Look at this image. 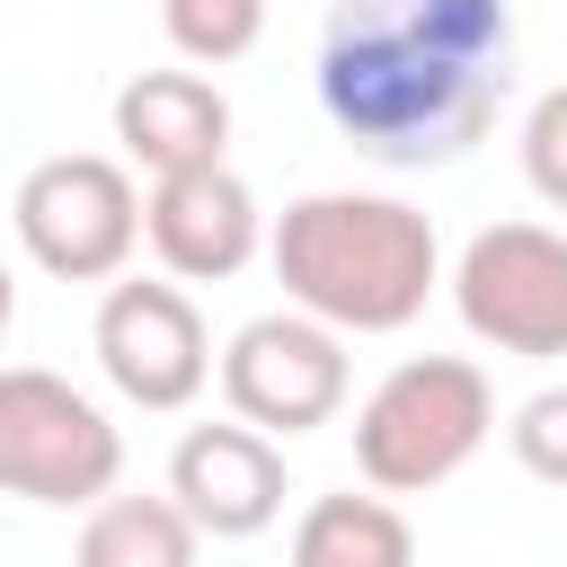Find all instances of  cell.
<instances>
[{"instance_id":"1","label":"cell","mask_w":567,"mask_h":567,"mask_svg":"<svg viewBox=\"0 0 567 567\" xmlns=\"http://www.w3.org/2000/svg\"><path fill=\"white\" fill-rule=\"evenodd\" d=\"M514 89V0H337L319 106L381 168L461 159Z\"/></svg>"},{"instance_id":"2","label":"cell","mask_w":567,"mask_h":567,"mask_svg":"<svg viewBox=\"0 0 567 567\" xmlns=\"http://www.w3.org/2000/svg\"><path fill=\"white\" fill-rule=\"evenodd\" d=\"M266 248H275V275H284L292 310L337 328V337H390L443 284L434 221L399 195H354V186L292 195Z\"/></svg>"},{"instance_id":"3","label":"cell","mask_w":567,"mask_h":567,"mask_svg":"<svg viewBox=\"0 0 567 567\" xmlns=\"http://www.w3.org/2000/svg\"><path fill=\"white\" fill-rule=\"evenodd\" d=\"M496 434V390L470 354H408L354 408V470L372 496H425Z\"/></svg>"},{"instance_id":"4","label":"cell","mask_w":567,"mask_h":567,"mask_svg":"<svg viewBox=\"0 0 567 567\" xmlns=\"http://www.w3.org/2000/svg\"><path fill=\"white\" fill-rule=\"evenodd\" d=\"M124 478V434L115 416L71 390L44 363H9L0 372V496L27 505H97Z\"/></svg>"},{"instance_id":"5","label":"cell","mask_w":567,"mask_h":567,"mask_svg":"<svg viewBox=\"0 0 567 567\" xmlns=\"http://www.w3.org/2000/svg\"><path fill=\"white\" fill-rule=\"evenodd\" d=\"M18 248L62 284H115L142 248V186L106 151H53L18 177Z\"/></svg>"},{"instance_id":"6","label":"cell","mask_w":567,"mask_h":567,"mask_svg":"<svg viewBox=\"0 0 567 567\" xmlns=\"http://www.w3.org/2000/svg\"><path fill=\"white\" fill-rule=\"evenodd\" d=\"M461 328L496 354H567V230L549 221H487L452 266Z\"/></svg>"},{"instance_id":"7","label":"cell","mask_w":567,"mask_h":567,"mask_svg":"<svg viewBox=\"0 0 567 567\" xmlns=\"http://www.w3.org/2000/svg\"><path fill=\"white\" fill-rule=\"evenodd\" d=\"M346 381H354L346 372V337L319 328V319H301V310H266V319H248L221 346V399L266 443L319 434L346 408Z\"/></svg>"},{"instance_id":"8","label":"cell","mask_w":567,"mask_h":567,"mask_svg":"<svg viewBox=\"0 0 567 567\" xmlns=\"http://www.w3.org/2000/svg\"><path fill=\"white\" fill-rule=\"evenodd\" d=\"M97 372L151 416L186 408L213 381V337H204V310L186 301V284H168V275L106 284V301H97Z\"/></svg>"},{"instance_id":"9","label":"cell","mask_w":567,"mask_h":567,"mask_svg":"<svg viewBox=\"0 0 567 567\" xmlns=\"http://www.w3.org/2000/svg\"><path fill=\"white\" fill-rule=\"evenodd\" d=\"M142 239L168 266V284H230L257 257L266 213H257V186L230 159H213V168H186V177H151Z\"/></svg>"},{"instance_id":"10","label":"cell","mask_w":567,"mask_h":567,"mask_svg":"<svg viewBox=\"0 0 567 567\" xmlns=\"http://www.w3.org/2000/svg\"><path fill=\"white\" fill-rule=\"evenodd\" d=\"M168 505L204 532V540H257L284 514V443H266L257 425H186L168 452Z\"/></svg>"},{"instance_id":"11","label":"cell","mask_w":567,"mask_h":567,"mask_svg":"<svg viewBox=\"0 0 567 567\" xmlns=\"http://www.w3.org/2000/svg\"><path fill=\"white\" fill-rule=\"evenodd\" d=\"M115 142L133 168L151 177H186V168H213L221 142H230V97L204 80V71H133L115 89Z\"/></svg>"},{"instance_id":"12","label":"cell","mask_w":567,"mask_h":567,"mask_svg":"<svg viewBox=\"0 0 567 567\" xmlns=\"http://www.w3.org/2000/svg\"><path fill=\"white\" fill-rule=\"evenodd\" d=\"M292 567H416V532L390 496H319L292 523Z\"/></svg>"},{"instance_id":"13","label":"cell","mask_w":567,"mask_h":567,"mask_svg":"<svg viewBox=\"0 0 567 567\" xmlns=\"http://www.w3.org/2000/svg\"><path fill=\"white\" fill-rule=\"evenodd\" d=\"M195 549H204V532L168 496H97L71 567H195Z\"/></svg>"},{"instance_id":"14","label":"cell","mask_w":567,"mask_h":567,"mask_svg":"<svg viewBox=\"0 0 567 567\" xmlns=\"http://www.w3.org/2000/svg\"><path fill=\"white\" fill-rule=\"evenodd\" d=\"M159 27H168V44H177V62L221 71V62L257 53V35H266V0H159Z\"/></svg>"},{"instance_id":"15","label":"cell","mask_w":567,"mask_h":567,"mask_svg":"<svg viewBox=\"0 0 567 567\" xmlns=\"http://www.w3.org/2000/svg\"><path fill=\"white\" fill-rule=\"evenodd\" d=\"M505 443H514V461H523L532 478L567 487V381H558V390H532V399L514 408Z\"/></svg>"},{"instance_id":"16","label":"cell","mask_w":567,"mask_h":567,"mask_svg":"<svg viewBox=\"0 0 567 567\" xmlns=\"http://www.w3.org/2000/svg\"><path fill=\"white\" fill-rule=\"evenodd\" d=\"M523 177H532V195H540V204H558V213H567V80H558V89H540V97H532V115H523Z\"/></svg>"},{"instance_id":"17","label":"cell","mask_w":567,"mask_h":567,"mask_svg":"<svg viewBox=\"0 0 567 567\" xmlns=\"http://www.w3.org/2000/svg\"><path fill=\"white\" fill-rule=\"evenodd\" d=\"M9 319H18V275L0 266V337H9Z\"/></svg>"}]
</instances>
